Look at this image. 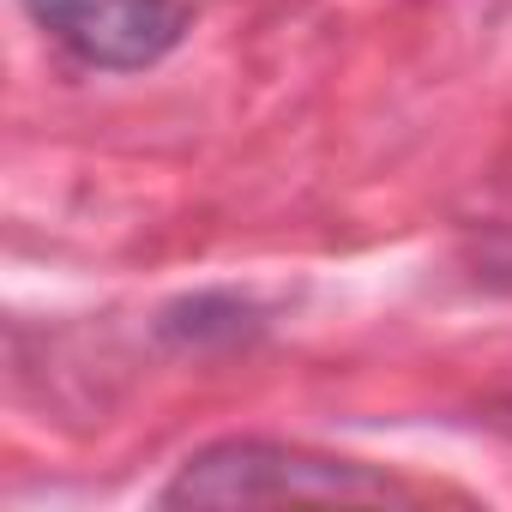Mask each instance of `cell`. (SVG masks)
<instances>
[{
	"label": "cell",
	"instance_id": "cell-3",
	"mask_svg": "<svg viewBox=\"0 0 512 512\" xmlns=\"http://www.w3.org/2000/svg\"><path fill=\"white\" fill-rule=\"evenodd\" d=\"M253 326H260V320H253V302H241L229 290H205V296L175 302L163 314V338L169 344H193V350H205V344H241Z\"/></svg>",
	"mask_w": 512,
	"mask_h": 512
},
{
	"label": "cell",
	"instance_id": "cell-1",
	"mask_svg": "<svg viewBox=\"0 0 512 512\" xmlns=\"http://www.w3.org/2000/svg\"><path fill=\"white\" fill-rule=\"evenodd\" d=\"M278 500L380 506V500H410V488L356 458H332L284 440H217L193 452L163 488V506H278Z\"/></svg>",
	"mask_w": 512,
	"mask_h": 512
},
{
	"label": "cell",
	"instance_id": "cell-4",
	"mask_svg": "<svg viewBox=\"0 0 512 512\" xmlns=\"http://www.w3.org/2000/svg\"><path fill=\"white\" fill-rule=\"evenodd\" d=\"M494 422H500V428L512 434V398H500V416H494Z\"/></svg>",
	"mask_w": 512,
	"mask_h": 512
},
{
	"label": "cell",
	"instance_id": "cell-2",
	"mask_svg": "<svg viewBox=\"0 0 512 512\" xmlns=\"http://www.w3.org/2000/svg\"><path fill=\"white\" fill-rule=\"evenodd\" d=\"M37 25L103 73L157 67L193 25L187 0H31Z\"/></svg>",
	"mask_w": 512,
	"mask_h": 512
}]
</instances>
